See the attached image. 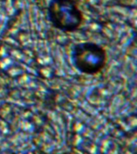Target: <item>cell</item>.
Returning <instances> with one entry per match:
<instances>
[{"mask_svg": "<svg viewBox=\"0 0 137 154\" xmlns=\"http://www.w3.org/2000/svg\"><path fill=\"white\" fill-rule=\"evenodd\" d=\"M47 16L55 28L66 33L78 31L85 20L76 0H51Z\"/></svg>", "mask_w": 137, "mask_h": 154, "instance_id": "1", "label": "cell"}, {"mask_svg": "<svg viewBox=\"0 0 137 154\" xmlns=\"http://www.w3.org/2000/svg\"><path fill=\"white\" fill-rule=\"evenodd\" d=\"M72 62L79 72L88 75L100 73L108 62V53L102 45L94 42H81L72 48Z\"/></svg>", "mask_w": 137, "mask_h": 154, "instance_id": "2", "label": "cell"}]
</instances>
